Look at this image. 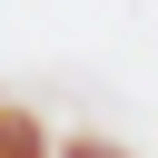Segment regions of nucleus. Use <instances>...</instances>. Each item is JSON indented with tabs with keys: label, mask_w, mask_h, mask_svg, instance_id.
<instances>
[{
	"label": "nucleus",
	"mask_w": 158,
	"mask_h": 158,
	"mask_svg": "<svg viewBox=\"0 0 158 158\" xmlns=\"http://www.w3.org/2000/svg\"><path fill=\"white\" fill-rule=\"evenodd\" d=\"M59 158H128L118 138H59Z\"/></svg>",
	"instance_id": "nucleus-2"
},
{
	"label": "nucleus",
	"mask_w": 158,
	"mask_h": 158,
	"mask_svg": "<svg viewBox=\"0 0 158 158\" xmlns=\"http://www.w3.org/2000/svg\"><path fill=\"white\" fill-rule=\"evenodd\" d=\"M0 158H59V128L20 99H0Z\"/></svg>",
	"instance_id": "nucleus-1"
}]
</instances>
